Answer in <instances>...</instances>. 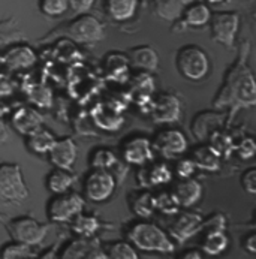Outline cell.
I'll return each instance as SVG.
<instances>
[{
    "instance_id": "4",
    "label": "cell",
    "mask_w": 256,
    "mask_h": 259,
    "mask_svg": "<svg viewBox=\"0 0 256 259\" xmlns=\"http://www.w3.org/2000/svg\"><path fill=\"white\" fill-rule=\"evenodd\" d=\"M29 195L30 190L26 185L21 166L18 163H0V201L20 204Z\"/></svg>"
},
{
    "instance_id": "49",
    "label": "cell",
    "mask_w": 256,
    "mask_h": 259,
    "mask_svg": "<svg viewBox=\"0 0 256 259\" xmlns=\"http://www.w3.org/2000/svg\"><path fill=\"white\" fill-rule=\"evenodd\" d=\"M27 259H37V258H36V256H35V258H27Z\"/></svg>"
},
{
    "instance_id": "32",
    "label": "cell",
    "mask_w": 256,
    "mask_h": 259,
    "mask_svg": "<svg viewBox=\"0 0 256 259\" xmlns=\"http://www.w3.org/2000/svg\"><path fill=\"white\" fill-rule=\"evenodd\" d=\"M89 163H90L92 169H108L110 171L118 163V159L111 148L98 147L90 153Z\"/></svg>"
},
{
    "instance_id": "31",
    "label": "cell",
    "mask_w": 256,
    "mask_h": 259,
    "mask_svg": "<svg viewBox=\"0 0 256 259\" xmlns=\"http://www.w3.org/2000/svg\"><path fill=\"white\" fill-rule=\"evenodd\" d=\"M93 118L104 131H118L123 123V118L118 115V112L112 107H107L105 104H99V107H96V110L93 111Z\"/></svg>"
},
{
    "instance_id": "46",
    "label": "cell",
    "mask_w": 256,
    "mask_h": 259,
    "mask_svg": "<svg viewBox=\"0 0 256 259\" xmlns=\"http://www.w3.org/2000/svg\"><path fill=\"white\" fill-rule=\"evenodd\" d=\"M57 258V247H53V249H48L40 259H56Z\"/></svg>"
},
{
    "instance_id": "20",
    "label": "cell",
    "mask_w": 256,
    "mask_h": 259,
    "mask_svg": "<svg viewBox=\"0 0 256 259\" xmlns=\"http://www.w3.org/2000/svg\"><path fill=\"white\" fill-rule=\"evenodd\" d=\"M37 57L33 48L27 45H17L6 51L3 63L11 71H26L36 63Z\"/></svg>"
},
{
    "instance_id": "42",
    "label": "cell",
    "mask_w": 256,
    "mask_h": 259,
    "mask_svg": "<svg viewBox=\"0 0 256 259\" xmlns=\"http://www.w3.org/2000/svg\"><path fill=\"white\" fill-rule=\"evenodd\" d=\"M241 187L249 195L256 193V168H249L241 174Z\"/></svg>"
},
{
    "instance_id": "12",
    "label": "cell",
    "mask_w": 256,
    "mask_h": 259,
    "mask_svg": "<svg viewBox=\"0 0 256 259\" xmlns=\"http://www.w3.org/2000/svg\"><path fill=\"white\" fill-rule=\"evenodd\" d=\"M182 101L173 93H160L150 102V115L157 124H171L180 120Z\"/></svg>"
},
{
    "instance_id": "44",
    "label": "cell",
    "mask_w": 256,
    "mask_h": 259,
    "mask_svg": "<svg viewBox=\"0 0 256 259\" xmlns=\"http://www.w3.org/2000/svg\"><path fill=\"white\" fill-rule=\"evenodd\" d=\"M243 249L249 253V255H255L256 253V234L250 232L243 238Z\"/></svg>"
},
{
    "instance_id": "9",
    "label": "cell",
    "mask_w": 256,
    "mask_h": 259,
    "mask_svg": "<svg viewBox=\"0 0 256 259\" xmlns=\"http://www.w3.org/2000/svg\"><path fill=\"white\" fill-rule=\"evenodd\" d=\"M56 259H110L99 238H73L68 241Z\"/></svg>"
},
{
    "instance_id": "22",
    "label": "cell",
    "mask_w": 256,
    "mask_h": 259,
    "mask_svg": "<svg viewBox=\"0 0 256 259\" xmlns=\"http://www.w3.org/2000/svg\"><path fill=\"white\" fill-rule=\"evenodd\" d=\"M202 241H201V252L208 256H220L222 253L226 252L229 247V237L226 231L222 229H213V231H205L202 232Z\"/></svg>"
},
{
    "instance_id": "7",
    "label": "cell",
    "mask_w": 256,
    "mask_h": 259,
    "mask_svg": "<svg viewBox=\"0 0 256 259\" xmlns=\"http://www.w3.org/2000/svg\"><path fill=\"white\" fill-rule=\"evenodd\" d=\"M117 187L115 176L108 169H90L84 179V198L90 202H105L114 195Z\"/></svg>"
},
{
    "instance_id": "5",
    "label": "cell",
    "mask_w": 256,
    "mask_h": 259,
    "mask_svg": "<svg viewBox=\"0 0 256 259\" xmlns=\"http://www.w3.org/2000/svg\"><path fill=\"white\" fill-rule=\"evenodd\" d=\"M86 208V198L78 192H65L53 195L47 205V216L53 223H71L75 216Z\"/></svg>"
},
{
    "instance_id": "39",
    "label": "cell",
    "mask_w": 256,
    "mask_h": 259,
    "mask_svg": "<svg viewBox=\"0 0 256 259\" xmlns=\"http://www.w3.org/2000/svg\"><path fill=\"white\" fill-rule=\"evenodd\" d=\"M196 171H198V168H196V165L193 163V160H192L190 157H183V159L177 160V163H176L173 172H174L180 180H183V179H192V177L195 176Z\"/></svg>"
},
{
    "instance_id": "27",
    "label": "cell",
    "mask_w": 256,
    "mask_h": 259,
    "mask_svg": "<svg viewBox=\"0 0 256 259\" xmlns=\"http://www.w3.org/2000/svg\"><path fill=\"white\" fill-rule=\"evenodd\" d=\"M102 222L96 214L89 213H79L71 221V229L72 232L79 238H92L96 237V234L101 231Z\"/></svg>"
},
{
    "instance_id": "35",
    "label": "cell",
    "mask_w": 256,
    "mask_h": 259,
    "mask_svg": "<svg viewBox=\"0 0 256 259\" xmlns=\"http://www.w3.org/2000/svg\"><path fill=\"white\" fill-rule=\"evenodd\" d=\"M36 252L33 250L32 246L18 243V241H12L9 244H5L0 249V259H27L35 258Z\"/></svg>"
},
{
    "instance_id": "15",
    "label": "cell",
    "mask_w": 256,
    "mask_h": 259,
    "mask_svg": "<svg viewBox=\"0 0 256 259\" xmlns=\"http://www.w3.org/2000/svg\"><path fill=\"white\" fill-rule=\"evenodd\" d=\"M47 156H48V159H50V162L53 163L54 168L71 171L73 165H75V162H76V157H78L76 143L73 141L71 137L57 138Z\"/></svg>"
},
{
    "instance_id": "47",
    "label": "cell",
    "mask_w": 256,
    "mask_h": 259,
    "mask_svg": "<svg viewBox=\"0 0 256 259\" xmlns=\"http://www.w3.org/2000/svg\"><path fill=\"white\" fill-rule=\"evenodd\" d=\"M5 112H8V107H3V105H0V117H2Z\"/></svg>"
},
{
    "instance_id": "19",
    "label": "cell",
    "mask_w": 256,
    "mask_h": 259,
    "mask_svg": "<svg viewBox=\"0 0 256 259\" xmlns=\"http://www.w3.org/2000/svg\"><path fill=\"white\" fill-rule=\"evenodd\" d=\"M177 204L180 205V208H190L195 204H198L202 198V185L192 179H183L180 182H177L174 189L171 190Z\"/></svg>"
},
{
    "instance_id": "45",
    "label": "cell",
    "mask_w": 256,
    "mask_h": 259,
    "mask_svg": "<svg viewBox=\"0 0 256 259\" xmlns=\"http://www.w3.org/2000/svg\"><path fill=\"white\" fill-rule=\"evenodd\" d=\"M177 259H204V255L198 249H189V250L183 252Z\"/></svg>"
},
{
    "instance_id": "33",
    "label": "cell",
    "mask_w": 256,
    "mask_h": 259,
    "mask_svg": "<svg viewBox=\"0 0 256 259\" xmlns=\"http://www.w3.org/2000/svg\"><path fill=\"white\" fill-rule=\"evenodd\" d=\"M190 0H156V11L165 20H177Z\"/></svg>"
},
{
    "instance_id": "17",
    "label": "cell",
    "mask_w": 256,
    "mask_h": 259,
    "mask_svg": "<svg viewBox=\"0 0 256 259\" xmlns=\"http://www.w3.org/2000/svg\"><path fill=\"white\" fill-rule=\"evenodd\" d=\"M173 169L165 162H156L151 165L140 166L138 183L143 189H151L157 186H165L173 182Z\"/></svg>"
},
{
    "instance_id": "48",
    "label": "cell",
    "mask_w": 256,
    "mask_h": 259,
    "mask_svg": "<svg viewBox=\"0 0 256 259\" xmlns=\"http://www.w3.org/2000/svg\"><path fill=\"white\" fill-rule=\"evenodd\" d=\"M208 2H211V3H218V2H222V0H208Z\"/></svg>"
},
{
    "instance_id": "21",
    "label": "cell",
    "mask_w": 256,
    "mask_h": 259,
    "mask_svg": "<svg viewBox=\"0 0 256 259\" xmlns=\"http://www.w3.org/2000/svg\"><path fill=\"white\" fill-rule=\"evenodd\" d=\"M42 115L32 107H21L12 114V126L21 135H27L36 127L42 126Z\"/></svg>"
},
{
    "instance_id": "37",
    "label": "cell",
    "mask_w": 256,
    "mask_h": 259,
    "mask_svg": "<svg viewBox=\"0 0 256 259\" xmlns=\"http://www.w3.org/2000/svg\"><path fill=\"white\" fill-rule=\"evenodd\" d=\"M110 259H140L138 250L126 241H114L105 249Z\"/></svg>"
},
{
    "instance_id": "11",
    "label": "cell",
    "mask_w": 256,
    "mask_h": 259,
    "mask_svg": "<svg viewBox=\"0 0 256 259\" xmlns=\"http://www.w3.org/2000/svg\"><path fill=\"white\" fill-rule=\"evenodd\" d=\"M153 150L157 151L165 159H174L187 151V138L179 129H162L151 140Z\"/></svg>"
},
{
    "instance_id": "38",
    "label": "cell",
    "mask_w": 256,
    "mask_h": 259,
    "mask_svg": "<svg viewBox=\"0 0 256 259\" xmlns=\"http://www.w3.org/2000/svg\"><path fill=\"white\" fill-rule=\"evenodd\" d=\"M39 9L47 17H62L69 11L68 0H39Z\"/></svg>"
},
{
    "instance_id": "28",
    "label": "cell",
    "mask_w": 256,
    "mask_h": 259,
    "mask_svg": "<svg viewBox=\"0 0 256 259\" xmlns=\"http://www.w3.org/2000/svg\"><path fill=\"white\" fill-rule=\"evenodd\" d=\"M129 205L132 213L140 219H150L154 211V193H151L148 189H143L140 192H135L129 198Z\"/></svg>"
},
{
    "instance_id": "26",
    "label": "cell",
    "mask_w": 256,
    "mask_h": 259,
    "mask_svg": "<svg viewBox=\"0 0 256 259\" xmlns=\"http://www.w3.org/2000/svg\"><path fill=\"white\" fill-rule=\"evenodd\" d=\"M211 14L213 12L208 8V5H205L202 2L189 3L182 12L183 24L189 26V27H204L208 24Z\"/></svg>"
},
{
    "instance_id": "34",
    "label": "cell",
    "mask_w": 256,
    "mask_h": 259,
    "mask_svg": "<svg viewBox=\"0 0 256 259\" xmlns=\"http://www.w3.org/2000/svg\"><path fill=\"white\" fill-rule=\"evenodd\" d=\"M207 143H208L210 147L219 154L220 157L229 156L234 151V147H235V143H234L232 137L228 132H223L222 129L213 132L210 135V138L207 140Z\"/></svg>"
},
{
    "instance_id": "1",
    "label": "cell",
    "mask_w": 256,
    "mask_h": 259,
    "mask_svg": "<svg viewBox=\"0 0 256 259\" xmlns=\"http://www.w3.org/2000/svg\"><path fill=\"white\" fill-rule=\"evenodd\" d=\"M215 108L232 107V118L240 108H252L256 105L255 78L247 66V53L241 54L240 59L229 68L225 76L223 87L213 101Z\"/></svg>"
},
{
    "instance_id": "23",
    "label": "cell",
    "mask_w": 256,
    "mask_h": 259,
    "mask_svg": "<svg viewBox=\"0 0 256 259\" xmlns=\"http://www.w3.org/2000/svg\"><path fill=\"white\" fill-rule=\"evenodd\" d=\"M57 137L47 129L45 126H39L35 131L26 135V147L33 154H48Z\"/></svg>"
},
{
    "instance_id": "6",
    "label": "cell",
    "mask_w": 256,
    "mask_h": 259,
    "mask_svg": "<svg viewBox=\"0 0 256 259\" xmlns=\"http://www.w3.org/2000/svg\"><path fill=\"white\" fill-rule=\"evenodd\" d=\"M9 235L12 237V241H18L32 247H36L48 235L50 225L40 223L33 218L29 216H21L15 218L6 225Z\"/></svg>"
},
{
    "instance_id": "3",
    "label": "cell",
    "mask_w": 256,
    "mask_h": 259,
    "mask_svg": "<svg viewBox=\"0 0 256 259\" xmlns=\"http://www.w3.org/2000/svg\"><path fill=\"white\" fill-rule=\"evenodd\" d=\"M176 68H177V72L182 75L184 79L190 82H199L208 76L211 63H210L208 54L201 47L195 44H189L177 51Z\"/></svg>"
},
{
    "instance_id": "30",
    "label": "cell",
    "mask_w": 256,
    "mask_h": 259,
    "mask_svg": "<svg viewBox=\"0 0 256 259\" xmlns=\"http://www.w3.org/2000/svg\"><path fill=\"white\" fill-rule=\"evenodd\" d=\"M105 71L114 81H123L129 74V60L127 56L121 53H110L105 56Z\"/></svg>"
},
{
    "instance_id": "18",
    "label": "cell",
    "mask_w": 256,
    "mask_h": 259,
    "mask_svg": "<svg viewBox=\"0 0 256 259\" xmlns=\"http://www.w3.org/2000/svg\"><path fill=\"white\" fill-rule=\"evenodd\" d=\"M129 66L141 72L153 74L159 69V56L154 48L148 45L134 47L127 53Z\"/></svg>"
},
{
    "instance_id": "8",
    "label": "cell",
    "mask_w": 256,
    "mask_h": 259,
    "mask_svg": "<svg viewBox=\"0 0 256 259\" xmlns=\"http://www.w3.org/2000/svg\"><path fill=\"white\" fill-rule=\"evenodd\" d=\"M65 35L78 44H96L105 37V29L96 17L81 14L66 26Z\"/></svg>"
},
{
    "instance_id": "16",
    "label": "cell",
    "mask_w": 256,
    "mask_h": 259,
    "mask_svg": "<svg viewBox=\"0 0 256 259\" xmlns=\"http://www.w3.org/2000/svg\"><path fill=\"white\" fill-rule=\"evenodd\" d=\"M226 112L218 111H202L195 115L192 121V132L195 138H198L201 143H205L210 135L219 129H223Z\"/></svg>"
},
{
    "instance_id": "2",
    "label": "cell",
    "mask_w": 256,
    "mask_h": 259,
    "mask_svg": "<svg viewBox=\"0 0 256 259\" xmlns=\"http://www.w3.org/2000/svg\"><path fill=\"white\" fill-rule=\"evenodd\" d=\"M126 238L137 250L141 252L163 255L176 252V243L169 234L159 225L148 222L147 219L132 223L126 231Z\"/></svg>"
},
{
    "instance_id": "13",
    "label": "cell",
    "mask_w": 256,
    "mask_h": 259,
    "mask_svg": "<svg viewBox=\"0 0 256 259\" xmlns=\"http://www.w3.org/2000/svg\"><path fill=\"white\" fill-rule=\"evenodd\" d=\"M121 157L127 165L144 166L153 162L154 150L151 140L144 135H135L127 138L121 146Z\"/></svg>"
},
{
    "instance_id": "40",
    "label": "cell",
    "mask_w": 256,
    "mask_h": 259,
    "mask_svg": "<svg viewBox=\"0 0 256 259\" xmlns=\"http://www.w3.org/2000/svg\"><path fill=\"white\" fill-rule=\"evenodd\" d=\"M234 151H237L238 157H240V159H243V160H249V159H252L256 153L255 140H253V138H250V137L240 140V143H237V144H235Z\"/></svg>"
},
{
    "instance_id": "43",
    "label": "cell",
    "mask_w": 256,
    "mask_h": 259,
    "mask_svg": "<svg viewBox=\"0 0 256 259\" xmlns=\"http://www.w3.org/2000/svg\"><path fill=\"white\" fill-rule=\"evenodd\" d=\"M68 3H69V9H72L73 14L81 15V14H89L95 6L96 0H68Z\"/></svg>"
},
{
    "instance_id": "14",
    "label": "cell",
    "mask_w": 256,
    "mask_h": 259,
    "mask_svg": "<svg viewBox=\"0 0 256 259\" xmlns=\"http://www.w3.org/2000/svg\"><path fill=\"white\" fill-rule=\"evenodd\" d=\"M204 218L195 211H183L177 213L176 221L169 226V237L174 243L183 244L193 238L195 235L201 234Z\"/></svg>"
},
{
    "instance_id": "29",
    "label": "cell",
    "mask_w": 256,
    "mask_h": 259,
    "mask_svg": "<svg viewBox=\"0 0 256 259\" xmlns=\"http://www.w3.org/2000/svg\"><path fill=\"white\" fill-rule=\"evenodd\" d=\"M73 183H75V176L72 172L66 169H60V168H54L47 176V180H45V186L48 192L53 195H60V193L71 190Z\"/></svg>"
},
{
    "instance_id": "41",
    "label": "cell",
    "mask_w": 256,
    "mask_h": 259,
    "mask_svg": "<svg viewBox=\"0 0 256 259\" xmlns=\"http://www.w3.org/2000/svg\"><path fill=\"white\" fill-rule=\"evenodd\" d=\"M30 101L33 104H36V107H42V108L50 107V104H51V92L44 85H36L30 93Z\"/></svg>"
},
{
    "instance_id": "10",
    "label": "cell",
    "mask_w": 256,
    "mask_h": 259,
    "mask_svg": "<svg viewBox=\"0 0 256 259\" xmlns=\"http://www.w3.org/2000/svg\"><path fill=\"white\" fill-rule=\"evenodd\" d=\"M211 37L215 42L232 48L240 27V17L237 12H215L208 21Z\"/></svg>"
},
{
    "instance_id": "36",
    "label": "cell",
    "mask_w": 256,
    "mask_h": 259,
    "mask_svg": "<svg viewBox=\"0 0 256 259\" xmlns=\"http://www.w3.org/2000/svg\"><path fill=\"white\" fill-rule=\"evenodd\" d=\"M154 207L162 214L166 216H176L180 210V205L177 204L174 195L171 190H160L154 195Z\"/></svg>"
},
{
    "instance_id": "24",
    "label": "cell",
    "mask_w": 256,
    "mask_h": 259,
    "mask_svg": "<svg viewBox=\"0 0 256 259\" xmlns=\"http://www.w3.org/2000/svg\"><path fill=\"white\" fill-rule=\"evenodd\" d=\"M138 5L140 0H105V12L111 20L124 23L137 15Z\"/></svg>"
},
{
    "instance_id": "25",
    "label": "cell",
    "mask_w": 256,
    "mask_h": 259,
    "mask_svg": "<svg viewBox=\"0 0 256 259\" xmlns=\"http://www.w3.org/2000/svg\"><path fill=\"white\" fill-rule=\"evenodd\" d=\"M190 159L193 160L198 169L208 171V172H216L220 169L222 157L208 144H201L193 148L190 153Z\"/></svg>"
}]
</instances>
